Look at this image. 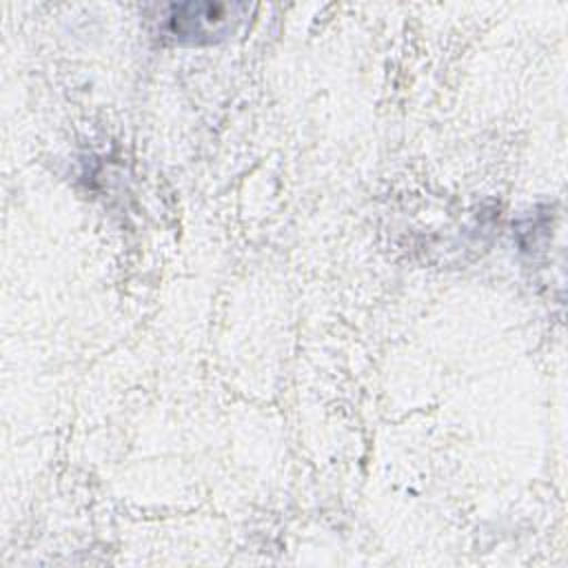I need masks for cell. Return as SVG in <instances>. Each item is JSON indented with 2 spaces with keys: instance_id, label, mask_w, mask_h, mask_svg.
Here are the masks:
<instances>
[{
  "instance_id": "cell-1",
  "label": "cell",
  "mask_w": 568,
  "mask_h": 568,
  "mask_svg": "<svg viewBox=\"0 0 568 568\" xmlns=\"http://www.w3.org/2000/svg\"><path fill=\"white\" fill-rule=\"evenodd\" d=\"M235 4H211V2H186L171 4L164 16L162 29L178 42H213L233 29L240 18Z\"/></svg>"
}]
</instances>
